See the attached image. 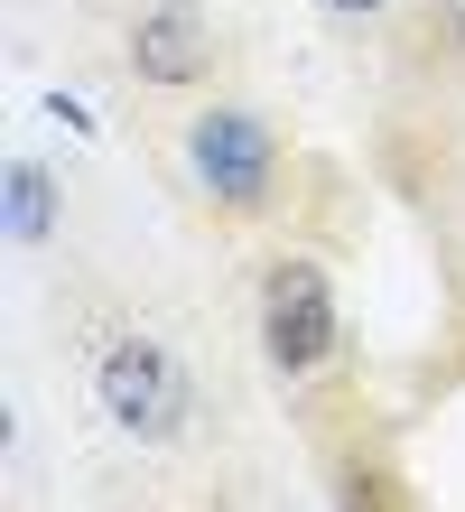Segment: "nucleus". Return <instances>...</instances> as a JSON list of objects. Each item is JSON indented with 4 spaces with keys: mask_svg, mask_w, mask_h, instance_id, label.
Returning a JSON list of instances; mask_svg holds the SVG:
<instances>
[{
    "mask_svg": "<svg viewBox=\"0 0 465 512\" xmlns=\"http://www.w3.org/2000/svg\"><path fill=\"white\" fill-rule=\"evenodd\" d=\"M0 233H10L19 252H38L47 233H56V177H47L38 159H19L10 187H0Z\"/></svg>",
    "mask_w": 465,
    "mask_h": 512,
    "instance_id": "39448f33",
    "label": "nucleus"
},
{
    "mask_svg": "<svg viewBox=\"0 0 465 512\" xmlns=\"http://www.w3.org/2000/svg\"><path fill=\"white\" fill-rule=\"evenodd\" d=\"M214 66V28L186 10V0H159V10H140L131 28V75L159 84V94H177V84H196Z\"/></svg>",
    "mask_w": 465,
    "mask_h": 512,
    "instance_id": "20e7f679",
    "label": "nucleus"
},
{
    "mask_svg": "<svg viewBox=\"0 0 465 512\" xmlns=\"http://www.w3.org/2000/svg\"><path fill=\"white\" fill-rule=\"evenodd\" d=\"M186 168H196V187L224 205V215H261L279 196V131L252 103H205L196 122H186Z\"/></svg>",
    "mask_w": 465,
    "mask_h": 512,
    "instance_id": "f257e3e1",
    "label": "nucleus"
},
{
    "mask_svg": "<svg viewBox=\"0 0 465 512\" xmlns=\"http://www.w3.org/2000/svg\"><path fill=\"white\" fill-rule=\"evenodd\" d=\"M93 401H103V419L121 438H177L186 429V410H196V391H186V373H177V354L159 345V336H121V345H103V364H93Z\"/></svg>",
    "mask_w": 465,
    "mask_h": 512,
    "instance_id": "f03ea898",
    "label": "nucleus"
},
{
    "mask_svg": "<svg viewBox=\"0 0 465 512\" xmlns=\"http://www.w3.org/2000/svg\"><path fill=\"white\" fill-rule=\"evenodd\" d=\"M261 354H270V373H317L326 354H335V289H326V261H307V252H279L261 270Z\"/></svg>",
    "mask_w": 465,
    "mask_h": 512,
    "instance_id": "7ed1b4c3",
    "label": "nucleus"
},
{
    "mask_svg": "<svg viewBox=\"0 0 465 512\" xmlns=\"http://www.w3.org/2000/svg\"><path fill=\"white\" fill-rule=\"evenodd\" d=\"M326 10H335V19H372L382 0H326Z\"/></svg>",
    "mask_w": 465,
    "mask_h": 512,
    "instance_id": "423d86ee",
    "label": "nucleus"
}]
</instances>
